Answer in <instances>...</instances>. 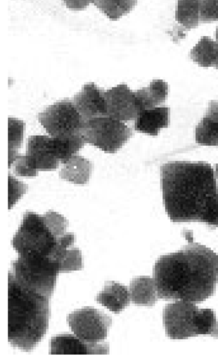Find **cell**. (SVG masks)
Wrapping results in <instances>:
<instances>
[{"instance_id":"6da1fadb","label":"cell","mask_w":218,"mask_h":361,"mask_svg":"<svg viewBox=\"0 0 218 361\" xmlns=\"http://www.w3.org/2000/svg\"><path fill=\"white\" fill-rule=\"evenodd\" d=\"M165 211L173 222H203L217 226L218 187L205 162L172 161L160 168Z\"/></svg>"},{"instance_id":"7a4b0ae2","label":"cell","mask_w":218,"mask_h":361,"mask_svg":"<svg viewBox=\"0 0 218 361\" xmlns=\"http://www.w3.org/2000/svg\"><path fill=\"white\" fill-rule=\"evenodd\" d=\"M158 298L201 302L218 284V255L198 243L160 256L153 266Z\"/></svg>"},{"instance_id":"3957f363","label":"cell","mask_w":218,"mask_h":361,"mask_svg":"<svg viewBox=\"0 0 218 361\" xmlns=\"http://www.w3.org/2000/svg\"><path fill=\"white\" fill-rule=\"evenodd\" d=\"M49 297L30 290L8 275V339L21 350H32L46 334L50 317Z\"/></svg>"},{"instance_id":"277c9868","label":"cell","mask_w":218,"mask_h":361,"mask_svg":"<svg viewBox=\"0 0 218 361\" xmlns=\"http://www.w3.org/2000/svg\"><path fill=\"white\" fill-rule=\"evenodd\" d=\"M166 335L172 339H186L200 335L218 338V321L211 309H199L195 303L176 300L162 312Z\"/></svg>"},{"instance_id":"5b68a950","label":"cell","mask_w":218,"mask_h":361,"mask_svg":"<svg viewBox=\"0 0 218 361\" xmlns=\"http://www.w3.org/2000/svg\"><path fill=\"white\" fill-rule=\"evenodd\" d=\"M11 274L24 287L51 298L59 271L50 257L36 254H19L11 261Z\"/></svg>"},{"instance_id":"8992f818","label":"cell","mask_w":218,"mask_h":361,"mask_svg":"<svg viewBox=\"0 0 218 361\" xmlns=\"http://www.w3.org/2000/svg\"><path fill=\"white\" fill-rule=\"evenodd\" d=\"M59 237L52 231L44 215L26 212L11 243L18 255L36 254L53 260Z\"/></svg>"},{"instance_id":"52a82bcc","label":"cell","mask_w":218,"mask_h":361,"mask_svg":"<svg viewBox=\"0 0 218 361\" xmlns=\"http://www.w3.org/2000/svg\"><path fill=\"white\" fill-rule=\"evenodd\" d=\"M82 133L86 143L113 154L129 140L132 130L121 121L102 116L86 120Z\"/></svg>"},{"instance_id":"ba28073f","label":"cell","mask_w":218,"mask_h":361,"mask_svg":"<svg viewBox=\"0 0 218 361\" xmlns=\"http://www.w3.org/2000/svg\"><path fill=\"white\" fill-rule=\"evenodd\" d=\"M38 121L51 137L82 133L86 121L68 99L49 106L38 114Z\"/></svg>"},{"instance_id":"9c48e42d","label":"cell","mask_w":218,"mask_h":361,"mask_svg":"<svg viewBox=\"0 0 218 361\" xmlns=\"http://www.w3.org/2000/svg\"><path fill=\"white\" fill-rule=\"evenodd\" d=\"M67 322L75 335L88 343L103 342L112 324L108 314L92 307L75 310L68 315Z\"/></svg>"},{"instance_id":"30bf717a","label":"cell","mask_w":218,"mask_h":361,"mask_svg":"<svg viewBox=\"0 0 218 361\" xmlns=\"http://www.w3.org/2000/svg\"><path fill=\"white\" fill-rule=\"evenodd\" d=\"M108 116L127 122L135 120L139 114L134 92L127 84H120L104 91Z\"/></svg>"},{"instance_id":"8fae6325","label":"cell","mask_w":218,"mask_h":361,"mask_svg":"<svg viewBox=\"0 0 218 361\" xmlns=\"http://www.w3.org/2000/svg\"><path fill=\"white\" fill-rule=\"evenodd\" d=\"M51 355H105L109 353V344L104 341L88 343L70 334L53 336L50 341Z\"/></svg>"},{"instance_id":"7c38bea8","label":"cell","mask_w":218,"mask_h":361,"mask_svg":"<svg viewBox=\"0 0 218 361\" xmlns=\"http://www.w3.org/2000/svg\"><path fill=\"white\" fill-rule=\"evenodd\" d=\"M73 102L84 120L108 116L104 91L94 82L85 84L73 98Z\"/></svg>"},{"instance_id":"4fadbf2b","label":"cell","mask_w":218,"mask_h":361,"mask_svg":"<svg viewBox=\"0 0 218 361\" xmlns=\"http://www.w3.org/2000/svg\"><path fill=\"white\" fill-rule=\"evenodd\" d=\"M47 135L28 137L26 155L32 166L39 171H49L58 167L60 161L52 154Z\"/></svg>"},{"instance_id":"5bb4252c","label":"cell","mask_w":218,"mask_h":361,"mask_svg":"<svg viewBox=\"0 0 218 361\" xmlns=\"http://www.w3.org/2000/svg\"><path fill=\"white\" fill-rule=\"evenodd\" d=\"M170 109L155 106L141 111L135 119L134 130L149 135H157L160 129L169 124Z\"/></svg>"},{"instance_id":"9a60e30c","label":"cell","mask_w":218,"mask_h":361,"mask_svg":"<svg viewBox=\"0 0 218 361\" xmlns=\"http://www.w3.org/2000/svg\"><path fill=\"white\" fill-rule=\"evenodd\" d=\"M98 303L115 314L129 305L130 295L127 287L116 281H106L96 297Z\"/></svg>"},{"instance_id":"2e32d148","label":"cell","mask_w":218,"mask_h":361,"mask_svg":"<svg viewBox=\"0 0 218 361\" xmlns=\"http://www.w3.org/2000/svg\"><path fill=\"white\" fill-rule=\"evenodd\" d=\"M195 141L205 146L218 145L217 102L209 103L206 114L195 128Z\"/></svg>"},{"instance_id":"e0dca14e","label":"cell","mask_w":218,"mask_h":361,"mask_svg":"<svg viewBox=\"0 0 218 361\" xmlns=\"http://www.w3.org/2000/svg\"><path fill=\"white\" fill-rule=\"evenodd\" d=\"M59 176L75 184L84 185L89 180L92 165L89 160L74 154L63 164Z\"/></svg>"},{"instance_id":"ac0fdd59","label":"cell","mask_w":218,"mask_h":361,"mask_svg":"<svg viewBox=\"0 0 218 361\" xmlns=\"http://www.w3.org/2000/svg\"><path fill=\"white\" fill-rule=\"evenodd\" d=\"M168 90V85L164 80H153L148 87L135 91L139 114L164 103Z\"/></svg>"},{"instance_id":"d6986e66","label":"cell","mask_w":218,"mask_h":361,"mask_svg":"<svg viewBox=\"0 0 218 361\" xmlns=\"http://www.w3.org/2000/svg\"><path fill=\"white\" fill-rule=\"evenodd\" d=\"M86 144L82 133L51 137L49 147L52 154L60 161L65 163Z\"/></svg>"},{"instance_id":"ffe728a7","label":"cell","mask_w":218,"mask_h":361,"mask_svg":"<svg viewBox=\"0 0 218 361\" xmlns=\"http://www.w3.org/2000/svg\"><path fill=\"white\" fill-rule=\"evenodd\" d=\"M129 295L130 300L136 305H153L158 298L153 278L138 276L132 279L129 284Z\"/></svg>"},{"instance_id":"44dd1931","label":"cell","mask_w":218,"mask_h":361,"mask_svg":"<svg viewBox=\"0 0 218 361\" xmlns=\"http://www.w3.org/2000/svg\"><path fill=\"white\" fill-rule=\"evenodd\" d=\"M218 54V44L210 37L203 36L193 47L191 59L199 66L208 68L214 66Z\"/></svg>"},{"instance_id":"7402d4cb","label":"cell","mask_w":218,"mask_h":361,"mask_svg":"<svg viewBox=\"0 0 218 361\" xmlns=\"http://www.w3.org/2000/svg\"><path fill=\"white\" fill-rule=\"evenodd\" d=\"M175 20L186 30L195 28L199 21V0H177Z\"/></svg>"},{"instance_id":"603a6c76","label":"cell","mask_w":218,"mask_h":361,"mask_svg":"<svg viewBox=\"0 0 218 361\" xmlns=\"http://www.w3.org/2000/svg\"><path fill=\"white\" fill-rule=\"evenodd\" d=\"M138 0H94L93 4L110 20L116 21L128 14Z\"/></svg>"},{"instance_id":"cb8c5ba5","label":"cell","mask_w":218,"mask_h":361,"mask_svg":"<svg viewBox=\"0 0 218 361\" xmlns=\"http://www.w3.org/2000/svg\"><path fill=\"white\" fill-rule=\"evenodd\" d=\"M25 126V123L21 120L11 117L8 118V168L19 155L18 149L23 143Z\"/></svg>"},{"instance_id":"d4e9b609","label":"cell","mask_w":218,"mask_h":361,"mask_svg":"<svg viewBox=\"0 0 218 361\" xmlns=\"http://www.w3.org/2000/svg\"><path fill=\"white\" fill-rule=\"evenodd\" d=\"M60 273L79 270L82 267V257L80 250L73 246L58 250L53 257Z\"/></svg>"},{"instance_id":"484cf974","label":"cell","mask_w":218,"mask_h":361,"mask_svg":"<svg viewBox=\"0 0 218 361\" xmlns=\"http://www.w3.org/2000/svg\"><path fill=\"white\" fill-rule=\"evenodd\" d=\"M199 21H218V0H199Z\"/></svg>"},{"instance_id":"4316f807","label":"cell","mask_w":218,"mask_h":361,"mask_svg":"<svg viewBox=\"0 0 218 361\" xmlns=\"http://www.w3.org/2000/svg\"><path fill=\"white\" fill-rule=\"evenodd\" d=\"M8 208L11 209L18 200L26 192L27 185L8 175Z\"/></svg>"},{"instance_id":"83f0119b","label":"cell","mask_w":218,"mask_h":361,"mask_svg":"<svg viewBox=\"0 0 218 361\" xmlns=\"http://www.w3.org/2000/svg\"><path fill=\"white\" fill-rule=\"evenodd\" d=\"M12 165L15 176L34 177L37 175L38 171L32 166L26 154H19Z\"/></svg>"},{"instance_id":"f1b7e54d","label":"cell","mask_w":218,"mask_h":361,"mask_svg":"<svg viewBox=\"0 0 218 361\" xmlns=\"http://www.w3.org/2000/svg\"><path fill=\"white\" fill-rule=\"evenodd\" d=\"M65 6L71 11H82L87 8L94 0H62Z\"/></svg>"},{"instance_id":"f546056e","label":"cell","mask_w":218,"mask_h":361,"mask_svg":"<svg viewBox=\"0 0 218 361\" xmlns=\"http://www.w3.org/2000/svg\"><path fill=\"white\" fill-rule=\"evenodd\" d=\"M214 67H215L218 70V54H217V59H216V61H215Z\"/></svg>"},{"instance_id":"4dcf8cb0","label":"cell","mask_w":218,"mask_h":361,"mask_svg":"<svg viewBox=\"0 0 218 361\" xmlns=\"http://www.w3.org/2000/svg\"><path fill=\"white\" fill-rule=\"evenodd\" d=\"M215 173H216L217 178L218 179V164H217L215 165Z\"/></svg>"},{"instance_id":"1f68e13d","label":"cell","mask_w":218,"mask_h":361,"mask_svg":"<svg viewBox=\"0 0 218 361\" xmlns=\"http://www.w3.org/2000/svg\"><path fill=\"white\" fill-rule=\"evenodd\" d=\"M217 107H218V101H217Z\"/></svg>"},{"instance_id":"d6a6232c","label":"cell","mask_w":218,"mask_h":361,"mask_svg":"<svg viewBox=\"0 0 218 361\" xmlns=\"http://www.w3.org/2000/svg\"><path fill=\"white\" fill-rule=\"evenodd\" d=\"M217 227H218V223H217Z\"/></svg>"}]
</instances>
